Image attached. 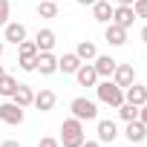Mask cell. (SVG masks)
Listing matches in <instances>:
<instances>
[{
  "label": "cell",
  "mask_w": 147,
  "mask_h": 147,
  "mask_svg": "<svg viewBox=\"0 0 147 147\" xmlns=\"http://www.w3.org/2000/svg\"><path fill=\"white\" fill-rule=\"evenodd\" d=\"M87 141V136H84V121H78L75 115L72 118H66L63 124H61V144L63 147H81Z\"/></svg>",
  "instance_id": "1"
},
{
  "label": "cell",
  "mask_w": 147,
  "mask_h": 147,
  "mask_svg": "<svg viewBox=\"0 0 147 147\" xmlns=\"http://www.w3.org/2000/svg\"><path fill=\"white\" fill-rule=\"evenodd\" d=\"M95 92H98V101L107 104V107H115V110H118V107L124 104V90H121L115 81H110V78L101 81V84L95 87Z\"/></svg>",
  "instance_id": "2"
},
{
  "label": "cell",
  "mask_w": 147,
  "mask_h": 147,
  "mask_svg": "<svg viewBox=\"0 0 147 147\" xmlns=\"http://www.w3.org/2000/svg\"><path fill=\"white\" fill-rule=\"evenodd\" d=\"M69 110H72V115H75L78 121H95V118H98V104L90 101V98H84V95L72 98Z\"/></svg>",
  "instance_id": "3"
},
{
  "label": "cell",
  "mask_w": 147,
  "mask_h": 147,
  "mask_svg": "<svg viewBox=\"0 0 147 147\" xmlns=\"http://www.w3.org/2000/svg\"><path fill=\"white\" fill-rule=\"evenodd\" d=\"M35 58H38L35 40H20L18 43V63H20L23 72H35Z\"/></svg>",
  "instance_id": "4"
},
{
  "label": "cell",
  "mask_w": 147,
  "mask_h": 147,
  "mask_svg": "<svg viewBox=\"0 0 147 147\" xmlns=\"http://www.w3.org/2000/svg\"><path fill=\"white\" fill-rule=\"evenodd\" d=\"M0 121L12 124V127L23 124V107H18L15 101H3V104H0Z\"/></svg>",
  "instance_id": "5"
},
{
  "label": "cell",
  "mask_w": 147,
  "mask_h": 147,
  "mask_svg": "<svg viewBox=\"0 0 147 147\" xmlns=\"http://www.w3.org/2000/svg\"><path fill=\"white\" fill-rule=\"evenodd\" d=\"M113 81H115L121 90H127V87L136 81V66H133V63H118L115 72H113Z\"/></svg>",
  "instance_id": "6"
},
{
  "label": "cell",
  "mask_w": 147,
  "mask_h": 147,
  "mask_svg": "<svg viewBox=\"0 0 147 147\" xmlns=\"http://www.w3.org/2000/svg\"><path fill=\"white\" fill-rule=\"evenodd\" d=\"M35 72H40V75H52V72H58V58L52 52H38L35 58Z\"/></svg>",
  "instance_id": "7"
},
{
  "label": "cell",
  "mask_w": 147,
  "mask_h": 147,
  "mask_svg": "<svg viewBox=\"0 0 147 147\" xmlns=\"http://www.w3.org/2000/svg\"><path fill=\"white\" fill-rule=\"evenodd\" d=\"M92 66H95V72H98V78H113L118 61L110 58V55H95V63H92Z\"/></svg>",
  "instance_id": "8"
},
{
  "label": "cell",
  "mask_w": 147,
  "mask_h": 147,
  "mask_svg": "<svg viewBox=\"0 0 147 147\" xmlns=\"http://www.w3.org/2000/svg\"><path fill=\"white\" fill-rule=\"evenodd\" d=\"M133 20H136L133 6H115V9H113V20H110V23H118L121 29H130Z\"/></svg>",
  "instance_id": "9"
},
{
  "label": "cell",
  "mask_w": 147,
  "mask_h": 147,
  "mask_svg": "<svg viewBox=\"0 0 147 147\" xmlns=\"http://www.w3.org/2000/svg\"><path fill=\"white\" fill-rule=\"evenodd\" d=\"M124 136H127V141H130V144H141V141L147 138V124H141L138 118H136V121H127Z\"/></svg>",
  "instance_id": "10"
},
{
  "label": "cell",
  "mask_w": 147,
  "mask_h": 147,
  "mask_svg": "<svg viewBox=\"0 0 147 147\" xmlns=\"http://www.w3.org/2000/svg\"><path fill=\"white\" fill-rule=\"evenodd\" d=\"M124 101H127V104H136V107H141V104L147 101V87L133 81V84L124 90Z\"/></svg>",
  "instance_id": "11"
},
{
  "label": "cell",
  "mask_w": 147,
  "mask_h": 147,
  "mask_svg": "<svg viewBox=\"0 0 147 147\" xmlns=\"http://www.w3.org/2000/svg\"><path fill=\"white\" fill-rule=\"evenodd\" d=\"M104 40H107L110 46H124V43H127V29H121L118 23H107Z\"/></svg>",
  "instance_id": "12"
},
{
  "label": "cell",
  "mask_w": 147,
  "mask_h": 147,
  "mask_svg": "<svg viewBox=\"0 0 147 147\" xmlns=\"http://www.w3.org/2000/svg\"><path fill=\"white\" fill-rule=\"evenodd\" d=\"M12 101L26 110V107H32V101H35V90H32L29 84H18V90L12 92Z\"/></svg>",
  "instance_id": "13"
},
{
  "label": "cell",
  "mask_w": 147,
  "mask_h": 147,
  "mask_svg": "<svg viewBox=\"0 0 147 147\" xmlns=\"http://www.w3.org/2000/svg\"><path fill=\"white\" fill-rule=\"evenodd\" d=\"M75 78H78L81 87H95V84H98V72H95L92 63H81L78 72H75Z\"/></svg>",
  "instance_id": "14"
},
{
  "label": "cell",
  "mask_w": 147,
  "mask_h": 147,
  "mask_svg": "<svg viewBox=\"0 0 147 147\" xmlns=\"http://www.w3.org/2000/svg\"><path fill=\"white\" fill-rule=\"evenodd\" d=\"M113 3H110V0H95V3H92V18L98 20V23H110L113 20Z\"/></svg>",
  "instance_id": "15"
},
{
  "label": "cell",
  "mask_w": 147,
  "mask_h": 147,
  "mask_svg": "<svg viewBox=\"0 0 147 147\" xmlns=\"http://www.w3.org/2000/svg\"><path fill=\"white\" fill-rule=\"evenodd\" d=\"M81 63H84V61H81V58H78L75 52H66L63 58H58V69L63 72V75H75Z\"/></svg>",
  "instance_id": "16"
},
{
  "label": "cell",
  "mask_w": 147,
  "mask_h": 147,
  "mask_svg": "<svg viewBox=\"0 0 147 147\" xmlns=\"http://www.w3.org/2000/svg\"><path fill=\"white\" fill-rule=\"evenodd\" d=\"M3 40H9V43H20V40H26V26L23 23H6L3 26Z\"/></svg>",
  "instance_id": "17"
},
{
  "label": "cell",
  "mask_w": 147,
  "mask_h": 147,
  "mask_svg": "<svg viewBox=\"0 0 147 147\" xmlns=\"http://www.w3.org/2000/svg\"><path fill=\"white\" fill-rule=\"evenodd\" d=\"M55 43H58V38H55V32H52V29H40V32H38V38H35L38 52H52V49H55Z\"/></svg>",
  "instance_id": "18"
},
{
  "label": "cell",
  "mask_w": 147,
  "mask_h": 147,
  "mask_svg": "<svg viewBox=\"0 0 147 147\" xmlns=\"http://www.w3.org/2000/svg\"><path fill=\"white\" fill-rule=\"evenodd\" d=\"M55 101H58V95L52 92V90H40V92H35V107L40 110V113H49L52 107H55Z\"/></svg>",
  "instance_id": "19"
},
{
  "label": "cell",
  "mask_w": 147,
  "mask_h": 147,
  "mask_svg": "<svg viewBox=\"0 0 147 147\" xmlns=\"http://www.w3.org/2000/svg\"><path fill=\"white\" fill-rule=\"evenodd\" d=\"M115 136H118V127H115V121H110V118L98 121V141H101V144H110V141H115Z\"/></svg>",
  "instance_id": "20"
},
{
  "label": "cell",
  "mask_w": 147,
  "mask_h": 147,
  "mask_svg": "<svg viewBox=\"0 0 147 147\" xmlns=\"http://www.w3.org/2000/svg\"><path fill=\"white\" fill-rule=\"evenodd\" d=\"M75 55H78L81 61H95L98 49H95V43H92V40H81V43L75 46Z\"/></svg>",
  "instance_id": "21"
},
{
  "label": "cell",
  "mask_w": 147,
  "mask_h": 147,
  "mask_svg": "<svg viewBox=\"0 0 147 147\" xmlns=\"http://www.w3.org/2000/svg\"><path fill=\"white\" fill-rule=\"evenodd\" d=\"M38 15L40 18H58V3L55 0H38Z\"/></svg>",
  "instance_id": "22"
},
{
  "label": "cell",
  "mask_w": 147,
  "mask_h": 147,
  "mask_svg": "<svg viewBox=\"0 0 147 147\" xmlns=\"http://www.w3.org/2000/svg\"><path fill=\"white\" fill-rule=\"evenodd\" d=\"M15 90H18V81H15L12 75H3V78H0V95H3V98H12Z\"/></svg>",
  "instance_id": "23"
},
{
  "label": "cell",
  "mask_w": 147,
  "mask_h": 147,
  "mask_svg": "<svg viewBox=\"0 0 147 147\" xmlns=\"http://www.w3.org/2000/svg\"><path fill=\"white\" fill-rule=\"evenodd\" d=\"M118 115H121L124 121H136V118H138V107H136V104H127V101H124V104L118 107Z\"/></svg>",
  "instance_id": "24"
},
{
  "label": "cell",
  "mask_w": 147,
  "mask_h": 147,
  "mask_svg": "<svg viewBox=\"0 0 147 147\" xmlns=\"http://www.w3.org/2000/svg\"><path fill=\"white\" fill-rule=\"evenodd\" d=\"M9 15H12V3L9 0H0V26L9 23Z\"/></svg>",
  "instance_id": "25"
},
{
  "label": "cell",
  "mask_w": 147,
  "mask_h": 147,
  "mask_svg": "<svg viewBox=\"0 0 147 147\" xmlns=\"http://www.w3.org/2000/svg\"><path fill=\"white\" fill-rule=\"evenodd\" d=\"M133 12H136V18H147V0H136Z\"/></svg>",
  "instance_id": "26"
},
{
  "label": "cell",
  "mask_w": 147,
  "mask_h": 147,
  "mask_svg": "<svg viewBox=\"0 0 147 147\" xmlns=\"http://www.w3.org/2000/svg\"><path fill=\"white\" fill-rule=\"evenodd\" d=\"M38 147H61V141H58V138H52V136H46V138H40V141H38Z\"/></svg>",
  "instance_id": "27"
},
{
  "label": "cell",
  "mask_w": 147,
  "mask_h": 147,
  "mask_svg": "<svg viewBox=\"0 0 147 147\" xmlns=\"http://www.w3.org/2000/svg\"><path fill=\"white\" fill-rule=\"evenodd\" d=\"M138 121H141V124H147V101L138 107Z\"/></svg>",
  "instance_id": "28"
},
{
  "label": "cell",
  "mask_w": 147,
  "mask_h": 147,
  "mask_svg": "<svg viewBox=\"0 0 147 147\" xmlns=\"http://www.w3.org/2000/svg\"><path fill=\"white\" fill-rule=\"evenodd\" d=\"M0 147H23V144H20V141H15V138H9V141H3Z\"/></svg>",
  "instance_id": "29"
},
{
  "label": "cell",
  "mask_w": 147,
  "mask_h": 147,
  "mask_svg": "<svg viewBox=\"0 0 147 147\" xmlns=\"http://www.w3.org/2000/svg\"><path fill=\"white\" fill-rule=\"evenodd\" d=\"M81 147H101V141H84Z\"/></svg>",
  "instance_id": "30"
},
{
  "label": "cell",
  "mask_w": 147,
  "mask_h": 147,
  "mask_svg": "<svg viewBox=\"0 0 147 147\" xmlns=\"http://www.w3.org/2000/svg\"><path fill=\"white\" fill-rule=\"evenodd\" d=\"M136 0H118V6H133Z\"/></svg>",
  "instance_id": "31"
},
{
  "label": "cell",
  "mask_w": 147,
  "mask_h": 147,
  "mask_svg": "<svg viewBox=\"0 0 147 147\" xmlns=\"http://www.w3.org/2000/svg\"><path fill=\"white\" fill-rule=\"evenodd\" d=\"M78 3H81V6H92V3H95V0H78Z\"/></svg>",
  "instance_id": "32"
},
{
  "label": "cell",
  "mask_w": 147,
  "mask_h": 147,
  "mask_svg": "<svg viewBox=\"0 0 147 147\" xmlns=\"http://www.w3.org/2000/svg\"><path fill=\"white\" fill-rule=\"evenodd\" d=\"M141 40H144V43H147V26H144V29H141Z\"/></svg>",
  "instance_id": "33"
},
{
  "label": "cell",
  "mask_w": 147,
  "mask_h": 147,
  "mask_svg": "<svg viewBox=\"0 0 147 147\" xmlns=\"http://www.w3.org/2000/svg\"><path fill=\"white\" fill-rule=\"evenodd\" d=\"M0 58H3V40H0Z\"/></svg>",
  "instance_id": "34"
},
{
  "label": "cell",
  "mask_w": 147,
  "mask_h": 147,
  "mask_svg": "<svg viewBox=\"0 0 147 147\" xmlns=\"http://www.w3.org/2000/svg\"><path fill=\"white\" fill-rule=\"evenodd\" d=\"M3 75H6V72H3V66H0V78H3Z\"/></svg>",
  "instance_id": "35"
}]
</instances>
